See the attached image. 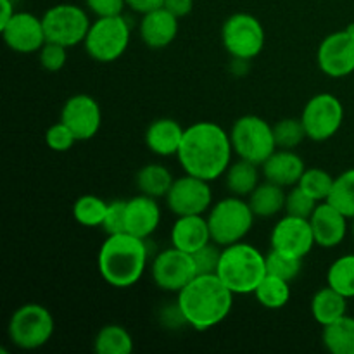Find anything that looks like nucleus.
<instances>
[{
    "instance_id": "obj_45",
    "label": "nucleus",
    "mask_w": 354,
    "mask_h": 354,
    "mask_svg": "<svg viewBox=\"0 0 354 354\" xmlns=\"http://www.w3.org/2000/svg\"><path fill=\"white\" fill-rule=\"evenodd\" d=\"M16 14L14 10V0H0V28L6 26L12 16Z\"/></svg>"
},
{
    "instance_id": "obj_18",
    "label": "nucleus",
    "mask_w": 354,
    "mask_h": 354,
    "mask_svg": "<svg viewBox=\"0 0 354 354\" xmlns=\"http://www.w3.org/2000/svg\"><path fill=\"white\" fill-rule=\"evenodd\" d=\"M348 220L349 218L344 213H341L327 201L318 204L310 218L318 248L334 249L341 245L348 235Z\"/></svg>"
},
{
    "instance_id": "obj_43",
    "label": "nucleus",
    "mask_w": 354,
    "mask_h": 354,
    "mask_svg": "<svg viewBox=\"0 0 354 354\" xmlns=\"http://www.w3.org/2000/svg\"><path fill=\"white\" fill-rule=\"evenodd\" d=\"M162 7L168 9L171 14H175L178 19H182V17L189 16L192 12L194 0H165Z\"/></svg>"
},
{
    "instance_id": "obj_11",
    "label": "nucleus",
    "mask_w": 354,
    "mask_h": 354,
    "mask_svg": "<svg viewBox=\"0 0 354 354\" xmlns=\"http://www.w3.org/2000/svg\"><path fill=\"white\" fill-rule=\"evenodd\" d=\"M301 121L310 140L327 142L337 135L344 123V106L332 93H317L304 106Z\"/></svg>"
},
{
    "instance_id": "obj_27",
    "label": "nucleus",
    "mask_w": 354,
    "mask_h": 354,
    "mask_svg": "<svg viewBox=\"0 0 354 354\" xmlns=\"http://www.w3.org/2000/svg\"><path fill=\"white\" fill-rule=\"evenodd\" d=\"M173 182H175V178H173L171 171L159 162L142 166L135 175V185H137L138 192L156 197V199L166 197Z\"/></svg>"
},
{
    "instance_id": "obj_31",
    "label": "nucleus",
    "mask_w": 354,
    "mask_h": 354,
    "mask_svg": "<svg viewBox=\"0 0 354 354\" xmlns=\"http://www.w3.org/2000/svg\"><path fill=\"white\" fill-rule=\"evenodd\" d=\"M107 206H109V203H106L102 197H97L93 194H85V196H80L75 201V204H73V218L82 227H102L104 218H106L107 213Z\"/></svg>"
},
{
    "instance_id": "obj_24",
    "label": "nucleus",
    "mask_w": 354,
    "mask_h": 354,
    "mask_svg": "<svg viewBox=\"0 0 354 354\" xmlns=\"http://www.w3.org/2000/svg\"><path fill=\"white\" fill-rule=\"evenodd\" d=\"M310 311L313 320L320 327H325V325L334 324L335 320L348 315V297L327 286L317 290L315 296L311 297Z\"/></svg>"
},
{
    "instance_id": "obj_13",
    "label": "nucleus",
    "mask_w": 354,
    "mask_h": 354,
    "mask_svg": "<svg viewBox=\"0 0 354 354\" xmlns=\"http://www.w3.org/2000/svg\"><path fill=\"white\" fill-rule=\"evenodd\" d=\"M209 183L199 176L183 173L180 178H175L171 189L166 194V206L175 216L207 214L213 206V190Z\"/></svg>"
},
{
    "instance_id": "obj_38",
    "label": "nucleus",
    "mask_w": 354,
    "mask_h": 354,
    "mask_svg": "<svg viewBox=\"0 0 354 354\" xmlns=\"http://www.w3.org/2000/svg\"><path fill=\"white\" fill-rule=\"evenodd\" d=\"M221 249H223L221 245L211 241L209 244L203 245L196 252H192L197 275H214L218 272V266H220L221 259Z\"/></svg>"
},
{
    "instance_id": "obj_46",
    "label": "nucleus",
    "mask_w": 354,
    "mask_h": 354,
    "mask_svg": "<svg viewBox=\"0 0 354 354\" xmlns=\"http://www.w3.org/2000/svg\"><path fill=\"white\" fill-rule=\"evenodd\" d=\"M346 30H348L351 35H354V23H349L348 26H346Z\"/></svg>"
},
{
    "instance_id": "obj_40",
    "label": "nucleus",
    "mask_w": 354,
    "mask_h": 354,
    "mask_svg": "<svg viewBox=\"0 0 354 354\" xmlns=\"http://www.w3.org/2000/svg\"><path fill=\"white\" fill-rule=\"evenodd\" d=\"M76 142H78V138L61 120L48 127V130L45 131V144L54 152H68Z\"/></svg>"
},
{
    "instance_id": "obj_23",
    "label": "nucleus",
    "mask_w": 354,
    "mask_h": 354,
    "mask_svg": "<svg viewBox=\"0 0 354 354\" xmlns=\"http://www.w3.org/2000/svg\"><path fill=\"white\" fill-rule=\"evenodd\" d=\"M185 128L173 118H158L145 130V145L159 158L176 156L182 145Z\"/></svg>"
},
{
    "instance_id": "obj_1",
    "label": "nucleus",
    "mask_w": 354,
    "mask_h": 354,
    "mask_svg": "<svg viewBox=\"0 0 354 354\" xmlns=\"http://www.w3.org/2000/svg\"><path fill=\"white\" fill-rule=\"evenodd\" d=\"M176 158L183 173L213 182L234 161L230 131L213 121H197L185 128Z\"/></svg>"
},
{
    "instance_id": "obj_47",
    "label": "nucleus",
    "mask_w": 354,
    "mask_h": 354,
    "mask_svg": "<svg viewBox=\"0 0 354 354\" xmlns=\"http://www.w3.org/2000/svg\"><path fill=\"white\" fill-rule=\"evenodd\" d=\"M353 237H354V218H353Z\"/></svg>"
},
{
    "instance_id": "obj_28",
    "label": "nucleus",
    "mask_w": 354,
    "mask_h": 354,
    "mask_svg": "<svg viewBox=\"0 0 354 354\" xmlns=\"http://www.w3.org/2000/svg\"><path fill=\"white\" fill-rule=\"evenodd\" d=\"M322 342L332 354H354V318L344 315L334 324L322 327Z\"/></svg>"
},
{
    "instance_id": "obj_16",
    "label": "nucleus",
    "mask_w": 354,
    "mask_h": 354,
    "mask_svg": "<svg viewBox=\"0 0 354 354\" xmlns=\"http://www.w3.org/2000/svg\"><path fill=\"white\" fill-rule=\"evenodd\" d=\"M3 44L16 54H38L47 41L44 21L31 12H16L0 28Z\"/></svg>"
},
{
    "instance_id": "obj_25",
    "label": "nucleus",
    "mask_w": 354,
    "mask_h": 354,
    "mask_svg": "<svg viewBox=\"0 0 354 354\" xmlns=\"http://www.w3.org/2000/svg\"><path fill=\"white\" fill-rule=\"evenodd\" d=\"M286 196L287 192L283 187L265 180L252 190L251 196L248 197V203L256 218L268 220L286 209Z\"/></svg>"
},
{
    "instance_id": "obj_22",
    "label": "nucleus",
    "mask_w": 354,
    "mask_h": 354,
    "mask_svg": "<svg viewBox=\"0 0 354 354\" xmlns=\"http://www.w3.org/2000/svg\"><path fill=\"white\" fill-rule=\"evenodd\" d=\"M169 241L176 249L185 252H196L203 245L211 242V230L206 214H189V216H176L169 232Z\"/></svg>"
},
{
    "instance_id": "obj_44",
    "label": "nucleus",
    "mask_w": 354,
    "mask_h": 354,
    "mask_svg": "<svg viewBox=\"0 0 354 354\" xmlns=\"http://www.w3.org/2000/svg\"><path fill=\"white\" fill-rule=\"evenodd\" d=\"M162 3H165V0H127L128 9L140 14V16L154 9H159V7H162Z\"/></svg>"
},
{
    "instance_id": "obj_37",
    "label": "nucleus",
    "mask_w": 354,
    "mask_h": 354,
    "mask_svg": "<svg viewBox=\"0 0 354 354\" xmlns=\"http://www.w3.org/2000/svg\"><path fill=\"white\" fill-rule=\"evenodd\" d=\"M318 204L320 203L315 201L311 196H308L299 185L290 187V189L287 190L286 209H283V213L290 214V216L306 218V220H310L311 214H313V211L317 209Z\"/></svg>"
},
{
    "instance_id": "obj_14",
    "label": "nucleus",
    "mask_w": 354,
    "mask_h": 354,
    "mask_svg": "<svg viewBox=\"0 0 354 354\" xmlns=\"http://www.w3.org/2000/svg\"><path fill=\"white\" fill-rule=\"evenodd\" d=\"M317 245L310 220L286 214L280 218L270 234V248L283 254L304 259Z\"/></svg>"
},
{
    "instance_id": "obj_12",
    "label": "nucleus",
    "mask_w": 354,
    "mask_h": 354,
    "mask_svg": "<svg viewBox=\"0 0 354 354\" xmlns=\"http://www.w3.org/2000/svg\"><path fill=\"white\" fill-rule=\"evenodd\" d=\"M151 275L158 289L178 294L190 280L197 277L194 256L171 245L154 256Z\"/></svg>"
},
{
    "instance_id": "obj_3",
    "label": "nucleus",
    "mask_w": 354,
    "mask_h": 354,
    "mask_svg": "<svg viewBox=\"0 0 354 354\" xmlns=\"http://www.w3.org/2000/svg\"><path fill=\"white\" fill-rule=\"evenodd\" d=\"M147 241L128 232L107 235L97 254L100 277L114 289H128L140 282L147 270Z\"/></svg>"
},
{
    "instance_id": "obj_7",
    "label": "nucleus",
    "mask_w": 354,
    "mask_h": 354,
    "mask_svg": "<svg viewBox=\"0 0 354 354\" xmlns=\"http://www.w3.org/2000/svg\"><path fill=\"white\" fill-rule=\"evenodd\" d=\"M232 147L237 158L261 166L277 151L273 124L256 114L237 118L230 130Z\"/></svg>"
},
{
    "instance_id": "obj_15",
    "label": "nucleus",
    "mask_w": 354,
    "mask_h": 354,
    "mask_svg": "<svg viewBox=\"0 0 354 354\" xmlns=\"http://www.w3.org/2000/svg\"><path fill=\"white\" fill-rule=\"evenodd\" d=\"M318 68L330 78H346L354 73V35L348 30L327 35L318 45Z\"/></svg>"
},
{
    "instance_id": "obj_8",
    "label": "nucleus",
    "mask_w": 354,
    "mask_h": 354,
    "mask_svg": "<svg viewBox=\"0 0 354 354\" xmlns=\"http://www.w3.org/2000/svg\"><path fill=\"white\" fill-rule=\"evenodd\" d=\"M131 38V26L127 17H97L86 33L83 47L93 61L109 64L118 61L127 52Z\"/></svg>"
},
{
    "instance_id": "obj_26",
    "label": "nucleus",
    "mask_w": 354,
    "mask_h": 354,
    "mask_svg": "<svg viewBox=\"0 0 354 354\" xmlns=\"http://www.w3.org/2000/svg\"><path fill=\"white\" fill-rule=\"evenodd\" d=\"M259 168L261 166L254 165L251 161L237 158L230 162V166L225 171V185L232 196L249 197L252 190L259 185Z\"/></svg>"
},
{
    "instance_id": "obj_39",
    "label": "nucleus",
    "mask_w": 354,
    "mask_h": 354,
    "mask_svg": "<svg viewBox=\"0 0 354 354\" xmlns=\"http://www.w3.org/2000/svg\"><path fill=\"white\" fill-rule=\"evenodd\" d=\"M68 47L55 41H45L44 47L38 52V61H40L41 68L48 73H57L68 62Z\"/></svg>"
},
{
    "instance_id": "obj_19",
    "label": "nucleus",
    "mask_w": 354,
    "mask_h": 354,
    "mask_svg": "<svg viewBox=\"0 0 354 354\" xmlns=\"http://www.w3.org/2000/svg\"><path fill=\"white\" fill-rule=\"evenodd\" d=\"M161 223V206L158 199L145 194L127 199V211H124V230L147 241L159 228Z\"/></svg>"
},
{
    "instance_id": "obj_30",
    "label": "nucleus",
    "mask_w": 354,
    "mask_h": 354,
    "mask_svg": "<svg viewBox=\"0 0 354 354\" xmlns=\"http://www.w3.org/2000/svg\"><path fill=\"white\" fill-rule=\"evenodd\" d=\"M290 282L275 275H266L252 296L266 310H282L290 301Z\"/></svg>"
},
{
    "instance_id": "obj_41",
    "label": "nucleus",
    "mask_w": 354,
    "mask_h": 354,
    "mask_svg": "<svg viewBox=\"0 0 354 354\" xmlns=\"http://www.w3.org/2000/svg\"><path fill=\"white\" fill-rule=\"evenodd\" d=\"M124 211H127V201L123 199H114L111 201L109 206H107L106 218H104L102 230L106 232V235L113 234H123L124 230Z\"/></svg>"
},
{
    "instance_id": "obj_5",
    "label": "nucleus",
    "mask_w": 354,
    "mask_h": 354,
    "mask_svg": "<svg viewBox=\"0 0 354 354\" xmlns=\"http://www.w3.org/2000/svg\"><path fill=\"white\" fill-rule=\"evenodd\" d=\"M211 241L221 248L242 242L254 225V213L244 197L228 196L213 203L206 214Z\"/></svg>"
},
{
    "instance_id": "obj_17",
    "label": "nucleus",
    "mask_w": 354,
    "mask_h": 354,
    "mask_svg": "<svg viewBox=\"0 0 354 354\" xmlns=\"http://www.w3.org/2000/svg\"><path fill=\"white\" fill-rule=\"evenodd\" d=\"M61 121L75 133L78 142L95 137L102 124L99 102L88 93H75L61 109Z\"/></svg>"
},
{
    "instance_id": "obj_4",
    "label": "nucleus",
    "mask_w": 354,
    "mask_h": 354,
    "mask_svg": "<svg viewBox=\"0 0 354 354\" xmlns=\"http://www.w3.org/2000/svg\"><path fill=\"white\" fill-rule=\"evenodd\" d=\"M216 275L235 296L252 294L261 280L268 275L266 254L244 241L227 245L221 249Z\"/></svg>"
},
{
    "instance_id": "obj_33",
    "label": "nucleus",
    "mask_w": 354,
    "mask_h": 354,
    "mask_svg": "<svg viewBox=\"0 0 354 354\" xmlns=\"http://www.w3.org/2000/svg\"><path fill=\"white\" fill-rule=\"evenodd\" d=\"M327 203L337 207L349 220L354 218V168L346 169L334 178L332 192Z\"/></svg>"
},
{
    "instance_id": "obj_6",
    "label": "nucleus",
    "mask_w": 354,
    "mask_h": 354,
    "mask_svg": "<svg viewBox=\"0 0 354 354\" xmlns=\"http://www.w3.org/2000/svg\"><path fill=\"white\" fill-rule=\"evenodd\" d=\"M55 330V320L50 311L38 303H28L17 308L7 324L9 341L23 351H35L47 344Z\"/></svg>"
},
{
    "instance_id": "obj_32",
    "label": "nucleus",
    "mask_w": 354,
    "mask_h": 354,
    "mask_svg": "<svg viewBox=\"0 0 354 354\" xmlns=\"http://www.w3.org/2000/svg\"><path fill=\"white\" fill-rule=\"evenodd\" d=\"M327 286L341 292L348 299L354 297V254L335 259L327 270Z\"/></svg>"
},
{
    "instance_id": "obj_10",
    "label": "nucleus",
    "mask_w": 354,
    "mask_h": 354,
    "mask_svg": "<svg viewBox=\"0 0 354 354\" xmlns=\"http://www.w3.org/2000/svg\"><path fill=\"white\" fill-rule=\"evenodd\" d=\"M47 41H55L71 48L83 44L90 30L88 14L76 3H57L41 16Z\"/></svg>"
},
{
    "instance_id": "obj_29",
    "label": "nucleus",
    "mask_w": 354,
    "mask_h": 354,
    "mask_svg": "<svg viewBox=\"0 0 354 354\" xmlns=\"http://www.w3.org/2000/svg\"><path fill=\"white\" fill-rule=\"evenodd\" d=\"M133 348L131 334L118 324L104 325L93 339V351L97 354H131Z\"/></svg>"
},
{
    "instance_id": "obj_36",
    "label": "nucleus",
    "mask_w": 354,
    "mask_h": 354,
    "mask_svg": "<svg viewBox=\"0 0 354 354\" xmlns=\"http://www.w3.org/2000/svg\"><path fill=\"white\" fill-rule=\"evenodd\" d=\"M301 270H303V259L294 258V256L283 254V252L270 249L266 254V272L268 275H275L279 279L292 282L299 277Z\"/></svg>"
},
{
    "instance_id": "obj_35",
    "label": "nucleus",
    "mask_w": 354,
    "mask_h": 354,
    "mask_svg": "<svg viewBox=\"0 0 354 354\" xmlns=\"http://www.w3.org/2000/svg\"><path fill=\"white\" fill-rule=\"evenodd\" d=\"M334 178L335 176H332L327 169L306 168V171L303 173V176H301L297 185H299L308 196L313 197L315 201H318V203H325L332 192Z\"/></svg>"
},
{
    "instance_id": "obj_21",
    "label": "nucleus",
    "mask_w": 354,
    "mask_h": 354,
    "mask_svg": "<svg viewBox=\"0 0 354 354\" xmlns=\"http://www.w3.org/2000/svg\"><path fill=\"white\" fill-rule=\"evenodd\" d=\"M265 180L277 183L283 189H290L299 183L301 176L306 171L303 158L290 149H277L261 165Z\"/></svg>"
},
{
    "instance_id": "obj_42",
    "label": "nucleus",
    "mask_w": 354,
    "mask_h": 354,
    "mask_svg": "<svg viewBox=\"0 0 354 354\" xmlns=\"http://www.w3.org/2000/svg\"><path fill=\"white\" fill-rule=\"evenodd\" d=\"M85 6L95 17L121 16L127 0H85Z\"/></svg>"
},
{
    "instance_id": "obj_34",
    "label": "nucleus",
    "mask_w": 354,
    "mask_h": 354,
    "mask_svg": "<svg viewBox=\"0 0 354 354\" xmlns=\"http://www.w3.org/2000/svg\"><path fill=\"white\" fill-rule=\"evenodd\" d=\"M273 135H275L277 149H290L296 151L304 138H308L304 124L301 118H282L273 124Z\"/></svg>"
},
{
    "instance_id": "obj_2",
    "label": "nucleus",
    "mask_w": 354,
    "mask_h": 354,
    "mask_svg": "<svg viewBox=\"0 0 354 354\" xmlns=\"http://www.w3.org/2000/svg\"><path fill=\"white\" fill-rule=\"evenodd\" d=\"M234 296L216 273L197 275L180 290L176 306L185 325L206 332L227 320L234 308Z\"/></svg>"
},
{
    "instance_id": "obj_9",
    "label": "nucleus",
    "mask_w": 354,
    "mask_h": 354,
    "mask_svg": "<svg viewBox=\"0 0 354 354\" xmlns=\"http://www.w3.org/2000/svg\"><path fill=\"white\" fill-rule=\"evenodd\" d=\"M221 41L232 59L252 61L265 48L266 33L258 17L248 12H235L221 26Z\"/></svg>"
},
{
    "instance_id": "obj_20",
    "label": "nucleus",
    "mask_w": 354,
    "mask_h": 354,
    "mask_svg": "<svg viewBox=\"0 0 354 354\" xmlns=\"http://www.w3.org/2000/svg\"><path fill=\"white\" fill-rule=\"evenodd\" d=\"M178 17L165 7L142 14V19L138 23V33H140L142 41L152 50L166 48L178 37Z\"/></svg>"
}]
</instances>
